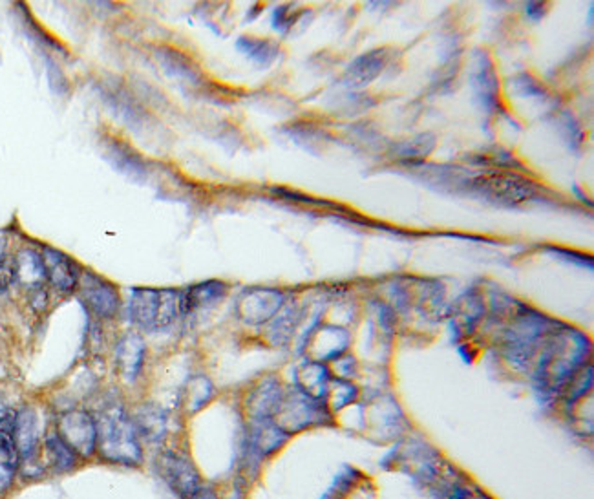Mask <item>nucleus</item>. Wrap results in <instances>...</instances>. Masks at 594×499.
I'll list each match as a JSON object with an SVG mask.
<instances>
[{
  "mask_svg": "<svg viewBox=\"0 0 594 499\" xmlns=\"http://www.w3.org/2000/svg\"><path fill=\"white\" fill-rule=\"evenodd\" d=\"M97 454L121 467L136 468L143 463V447L132 419L121 406H108L96 417Z\"/></svg>",
  "mask_w": 594,
  "mask_h": 499,
  "instance_id": "nucleus-1",
  "label": "nucleus"
},
{
  "mask_svg": "<svg viewBox=\"0 0 594 499\" xmlns=\"http://www.w3.org/2000/svg\"><path fill=\"white\" fill-rule=\"evenodd\" d=\"M57 433L79 458H92L97 452V421L87 410H70L60 413Z\"/></svg>",
  "mask_w": 594,
  "mask_h": 499,
  "instance_id": "nucleus-2",
  "label": "nucleus"
},
{
  "mask_svg": "<svg viewBox=\"0 0 594 499\" xmlns=\"http://www.w3.org/2000/svg\"><path fill=\"white\" fill-rule=\"evenodd\" d=\"M79 287L85 305L97 319H112L117 315L121 298L115 286L90 271H85L79 277Z\"/></svg>",
  "mask_w": 594,
  "mask_h": 499,
  "instance_id": "nucleus-3",
  "label": "nucleus"
},
{
  "mask_svg": "<svg viewBox=\"0 0 594 499\" xmlns=\"http://www.w3.org/2000/svg\"><path fill=\"white\" fill-rule=\"evenodd\" d=\"M41 255L44 260L46 280L62 293L76 291L81 277L78 264L70 257H66L64 253L51 247H46Z\"/></svg>",
  "mask_w": 594,
  "mask_h": 499,
  "instance_id": "nucleus-4",
  "label": "nucleus"
},
{
  "mask_svg": "<svg viewBox=\"0 0 594 499\" xmlns=\"http://www.w3.org/2000/svg\"><path fill=\"white\" fill-rule=\"evenodd\" d=\"M160 315V289H132L128 302V319L140 330H156Z\"/></svg>",
  "mask_w": 594,
  "mask_h": 499,
  "instance_id": "nucleus-5",
  "label": "nucleus"
},
{
  "mask_svg": "<svg viewBox=\"0 0 594 499\" xmlns=\"http://www.w3.org/2000/svg\"><path fill=\"white\" fill-rule=\"evenodd\" d=\"M145 340L136 333H128L119 340L115 348V362L124 381L134 383L140 377L145 364Z\"/></svg>",
  "mask_w": 594,
  "mask_h": 499,
  "instance_id": "nucleus-6",
  "label": "nucleus"
},
{
  "mask_svg": "<svg viewBox=\"0 0 594 499\" xmlns=\"http://www.w3.org/2000/svg\"><path fill=\"white\" fill-rule=\"evenodd\" d=\"M14 441H15V449L19 454V463L37 459L39 421H37V413L28 406L15 413Z\"/></svg>",
  "mask_w": 594,
  "mask_h": 499,
  "instance_id": "nucleus-7",
  "label": "nucleus"
},
{
  "mask_svg": "<svg viewBox=\"0 0 594 499\" xmlns=\"http://www.w3.org/2000/svg\"><path fill=\"white\" fill-rule=\"evenodd\" d=\"M158 472L160 476L176 490L178 494H190L196 486V474L194 470L181 459L179 456L172 452H163L158 458Z\"/></svg>",
  "mask_w": 594,
  "mask_h": 499,
  "instance_id": "nucleus-8",
  "label": "nucleus"
},
{
  "mask_svg": "<svg viewBox=\"0 0 594 499\" xmlns=\"http://www.w3.org/2000/svg\"><path fill=\"white\" fill-rule=\"evenodd\" d=\"M130 419L143 441L158 443L167 431V415L154 404H143Z\"/></svg>",
  "mask_w": 594,
  "mask_h": 499,
  "instance_id": "nucleus-9",
  "label": "nucleus"
},
{
  "mask_svg": "<svg viewBox=\"0 0 594 499\" xmlns=\"http://www.w3.org/2000/svg\"><path fill=\"white\" fill-rule=\"evenodd\" d=\"M514 176H481L478 177L481 189L499 196L501 200H510V202H519L529 198L531 193V185L519 181V179H512Z\"/></svg>",
  "mask_w": 594,
  "mask_h": 499,
  "instance_id": "nucleus-10",
  "label": "nucleus"
},
{
  "mask_svg": "<svg viewBox=\"0 0 594 499\" xmlns=\"http://www.w3.org/2000/svg\"><path fill=\"white\" fill-rule=\"evenodd\" d=\"M15 280H21L30 289L42 287L46 280V269L42 255L33 251V249H23L15 259Z\"/></svg>",
  "mask_w": 594,
  "mask_h": 499,
  "instance_id": "nucleus-11",
  "label": "nucleus"
},
{
  "mask_svg": "<svg viewBox=\"0 0 594 499\" xmlns=\"http://www.w3.org/2000/svg\"><path fill=\"white\" fill-rule=\"evenodd\" d=\"M44 449H46V454H48L50 467L55 472H70L78 467V458L79 456L60 440V435L57 431L48 435Z\"/></svg>",
  "mask_w": 594,
  "mask_h": 499,
  "instance_id": "nucleus-12",
  "label": "nucleus"
},
{
  "mask_svg": "<svg viewBox=\"0 0 594 499\" xmlns=\"http://www.w3.org/2000/svg\"><path fill=\"white\" fill-rule=\"evenodd\" d=\"M364 60H366V68L355 65V67H353V74L350 76L352 79H359L361 83H368L370 79H373L375 74H377V70L382 68V65H384L382 53H377V57L368 55V57H364Z\"/></svg>",
  "mask_w": 594,
  "mask_h": 499,
  "instance_id": "nucleus-13",
  "label": "nucleus"
},
{
  "mask_svg": "<svg viewBox=\"0 0 594 499\" xmlns=\"http://www.w3.org/2000/svg\"><path fill=\"white\" fill-rule=\"evenodd\" d=\"M15 463H8V461H0V495H5L15 479V472H17Z\"/></svg>",
  "mask_w": 594,
  "mask_h": 499,
  "instance_id": "nucleus-14",
  "label": "nucleus"
},
{
  "mask_svg": "<svg viewBox=\"0 0 594 499\" xmlns=\"http://www.w3.org/2000/svg\"><path fill=\"white\" fill-rule=\"evenodd\" d=\"M15 280V264L10 260H0V293L6 291Z\"/></svg>",
  "mask_w": 594,
  "mask_h": 499,
  "instance_id": "nucleus-15",
  "label": "nucleus"
},
{
  "mask_svg": "<svg viewBox=\"0 0 594 499\" xmlns=\"http://www.w3.org/2000/svg\"><path fill=\"white\" fill-rule=\"evenodd\" d=\"M8 413H10V410H8L6 403H5V399L0 397V421H3V419L8 415Z\"/></svg>",
  "mask_w": 594,
  "mask_h": 499,
  "instance_id": "nucleus-16",
  "label": "nucleus"
}]
</instances>
